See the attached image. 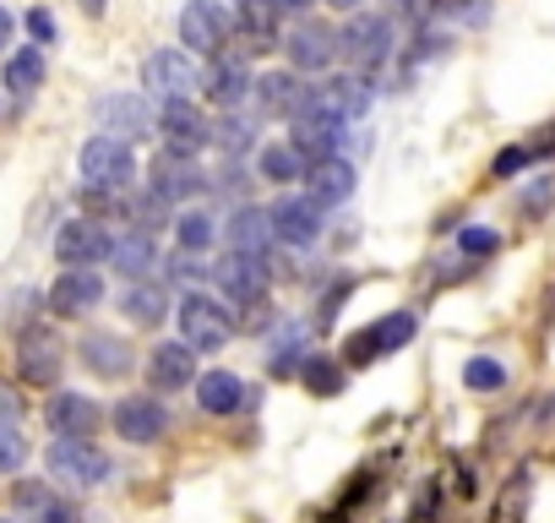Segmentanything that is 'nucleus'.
Masks as SVG:
<instances>
[{"label": "nucleus", "mask_w": 555, "mask_h": 523, "mask_svg": "<svg viewBox=\"0 0 555 523\" xmlns=\"http://www.w3.org/2000/svg\"><path fill=\"white\" fill-rule=\"evenodd\" d=\"M131 175H137L131 142L104 137V131L82 142V186H88V196H120L131 186Z\"/></svg>", "instance_id": "1"}, {"label": "nucleus", "mask_w": 555, "mask_h": 523, "mask_svg": "<svg viewBox=\"0 0 555 523\" xmlns=\"http://www.w3.org/2000/svg\"><path fill=\"white\" fill-rule=\"evenodd\" d=\"M142 88L147 99L158 104H175V99H196L202 93V66L191 50H153L142 61Z\"/></svg>", "instance_id": "2"}, {"label": "nucleus", "mask_w": 555, "mask_h": 523, "mask_svg": "<svg viewBox=\"0 0 555 523\" xmlns=\"http://www.w3.org/2000/svg\"><path fill=\"white\" fill-rule=\"evenodd\" d=\"M93 120L104 137H120V142H142L158 131V110L147 93H109V99H99Z\"/></svg>", "instance_id": "3"}, {"label": "nucleus", "mask_w": 555, "mask_h": 523, "mask_svg": "<svg viewBox=\"0 0 555 523\" xmlns=\"http://www.w3.org/2000/svg\"><path fill=\"white\" fill-rule=\"evenodd\" d=\"M180 333H185V344L191 349H223L229 339H234V317L212 301V295H185L180 301Z\"/></svg>", "instance_id": "4"}, {"label": "nucleus", "mask_w": 555, "mask_h": 523, "mask_svg": "<svg viewBox=\"0 0 555 523\" xmlns=\"http://www.w3.org/2000/svg\"><path fill=\"white\" fill-rule=\"evenodd\" d=\"M50 474L66 480V485H104L109 480V458L82 442V436H55L50 442Z\"/></svg>", "instance_id": "5"}, {"label": "nucleus", "mask_w": 555, "mask_h": 523, "mask_svg": "<svg viewBox=\"0 0 555 523\" xmlns=\"http://www.w3.org/2000/svg\"><path fill=\"white\" fill-rule=\"evenodd\" d=\"M180 44L191 55H218L229 50V12L218 7V0H191V7L180 12Z\"/></svg>", "instance_id": "6"}, {"label": "nucleus", "mask_w": 555, "mask_h": 523, "mask_svg": "<svg viewBox=\"0 0 555 523\" xmlns=\"http://www.w3.org/2000/svg\"><path fill=\"white\" fill-rule=\"evenodd\" d=\"M202 93L218 104V110H240L250 99V55L240 50H218L202 72Z\"/></svg>", "instance_id": "7"}, {"label": "nucleus", "mask_w": 555, "mask_h": 523, "mask_svg": "<svg viewBox=\"0 0 555 523\" xmlns=\"http://www.w3.org/2000/svg\"><path fill=\"white\" fill-rule=\"evenodd\" d=\"M158 131H164V148L180 153V158H196V153L212 142V126L202 120L196 99H175V104H164V110H158Z\"/></svg>", "instance_id": "8"}, {"label": "nucleus", "mask_w": 555, "mask_h": 523, "mask_svg": "<svg viewBox=\"0 0 555 523\" xmlns=\"http://www.w3.org/2000/svg\"><path fill=\"white\" fill-rule=\"evenodd\" d=\"M212 284L234 301V306H250L267 295V262L261 256H245V251H229L212 262Z\"/></svg>", "instance_id": "9"}, {"label": "nucleus", "mask_w": 555, "mask_h": 523, "mask_svg": "<svg viewBox=\"0 0 555 523\" xmlns=\"http://www.w3.org/2000/svg\"><path fill=\"white\" fill-rule=\"evenodd\" d=\"M338 55H344L349 66H360V72L382 66V61L392 55V23H387V17H354V23L338 34Z\"/></svg>", "instance_id": "10"}, {"label": "nucleus", "mask_w": 555, "mask_h": 523, "mask_svg": "<svg viewBox=\"0 0 555 523\" xmlns=\"http://www.w3.org/2000/svg\"><path fill=\"white\" fill-rule=\"evenodd\" d=\"M322 213L327 207H317L311 196H278L272 202V240H284V245H311L317 234H322Z\"/></svg>", "instance_id": "11"}, {"label": "nucleus", "mask_w": 555, "mask_h": 523, "mask_svg": "<svg viewBox=\"0 0 555 523\" xmlns=\"http://www.w3.org/2000/svg\"><path fill=\"white\" fill-rule=\"evenodd\" d=\"M409 339H414V317L409 311H392V317H382V322H371L365 333L349 339V366H371L376 355H392Z\"/></svg>", "instance_id": "12"}, {"label": "nucleus", "mask_w": 555, "mask_h": 523, "mask_svg": "<svg viewBox=\"0 0 555 523\" xmlns=\"http://www.w3.org/2000/svg\"><path fill=\"white\" fill-rule=\"evenodd\" d=\"M109 234L93 224V218H72L61 234H55V256L66 268H93V262H109Z\"/></svg>", "instance_id": "13"}, {"label": "nucleus", "mask_w": 555, "mask_h": 523, "mask_svg": "<svg viewBox=\"0 0 555 523\" xmlns=\"http://www.w3.org/2000/svg\"><path fill=\"white\" fill-rule=\"evenodd\" d=\"M207 186V175L196 169V158H180V153H158L153 158V175H147V191H158L164 202H185V196H196Z\"/></svg>", "instance_id": "14"}, {"label": "nucleus", "mask_w": 555, "mask_h": 523, "mask_svg": "<svg viewBox=\"0 0 555 523\" xmlns=\"http://www.w3.org/2000/svg\"><path fill=\"white\" fill-rule=\"evenodd\" d=\"M61 339L50 333V328H28L23 339H17V366H23V377L28 382H39V387H55V377H61Z\"/></svg>", "instance_id": "15"}, {"label": "nucleus", "mask_w": 555, "mask_h": 523, "mask_svg": "<svg viewBox=\"0 0 555 523\" xmlns=\"http://www.w3.org/2000/svg\"><path fill=\"white\" fill-rule=\"evenodd\" d=\"M99 301H104V279H99L93 268H66V273L55 279V290H50L55 317H88Z\"/></svg>", "instance_id": "16"}, {"label": "nucleus", "mask_w": 555, "mask_h": 523, "mask_svg": "<svg viewBox=\"0 0 555 523\" xmlns=\"http://www.w3.org/2000/svg\"><path fill=\"white\" fill-rule=\"evenodd\" d=\"M164 425H169V414H164V404H158V398H147V393H137V398H120V404H115V431H120L126 442H137V447L158 442V436H164Z\"/></svg>", "instance_id": "17"}, {"label": "nucleus", "mask_w": 555, "mask_h": 523, "mask_svg": "<svg viewBox=\"0 0 555 523\" xmlns=\"http://www.w3.org/2000/svg\"><path fill=\"white\" fill-rule=\"evenodd\" d=\"M284 50H289L295 72H322V66H333V55H338V34L322 28V23H295V34L284 39Z\"/></svg>", "instance_id": "18"}, {"label": "nucleus", "mask_w": 555, "mask_h": 523, "mask_svg": "<svg viewBox=\"0 0 555 523\" xmlns=\"http://www.w3.org/2000/svg\"><path fill=\"white\" fill-rule=\"evenodd\" d=\"M147 382H153L158 393L191 387V382H196V349H191V344H158V349L147 355Z\"/></svg>", "instance_id": "19"}, {"label": "nucleus", "mask_w": 555, "mask_h": 523, "mask_svg": "<svg viewBox=\"0 0 555 523\" xmlns=\"http://www.w3.org/2000/svg\"><path fill=\"white\" fill-rule=\"evenodd\" d=\"M306 196H311L317 207L349 202V196H354V164H349V158H322V164H311V169H306Z\"/></svg>", "instance_id": "20"}, {"label": "nucleus", "mask_w": 555, "mask_h": 523, "mask_svg": "<svg viewBox=\"0 0 555 523\" xmlns=\"http://www.w3.org/2000/svg\"><path fill=\"white\" fill-rule=\"evenodd\" d=\"M256 99H261V110L267 115H300L306 110V99H311V88L295 77V72H267L261 82H256Z\"/></svg>", "instance_id": "21"}, {"label": "nucleus", "mask_w": 555, "mask_h": 523, "mask_svg": "<svg viewBox=\"0 0 555 523\" xmlns=\"http://www.w3.org/2000/svg\"><path fill=\"white\" fill-rule=\"evenodd\" d=\"M109 262H115L131 284H142V279L158 268V240H153L147 229H131V234H120V240L109 245Z\"/></svg>", "instance_id": "22"}, {"label": "nucleus", "mask_w": 555, "mask_h": 523, "mask_svg": "<svg viewBox=\"0 0 555 523\" xmlns=\"http://www.w3.org/2000/svg\"><path fill=\"white\" fill-rule=\"evenodd\" d=\"M93 425H99V404L93 398H82V393H55L50 398V431L55 436H93Z\"/></svg>", "instance_id": "23"}, {"label": "nucleus", "mask_w": 555, "mask_h": 523, "mask_svg": "<svg viewBox=\"0 0 555 523\" xmlns=\"http://www.w3.org/2000/svg\"><path fill=\"white\" fill-rule=\"evenodd\" d=\"M82 366H88L93 377L115 382V377L131 371V349H126L115 333H88V339H82Z\"/></svg>", "instance_id": "24"}, {"label": "nucleus", "mask_w": 555, "mask_h": 523, "mask_svg": "<svg viewBox=\"0 0 555 523\" xmlns=\"http://www.w3.org/2000/svg\"><path fill=\"white\" fill-rule=\"evenodd\" d=\"M196 404L207 414H234V409H245V382L234 371H207L196 382Z\"/></svg>", "instance_id": "25"}, {"label": "nucleus", "mask_w": 555, "mask_h": 523, "mask_svg": "<svg viewBox=\"0 0 555 523\" xmlns=\"http://www.w3.org/2000/svg\"><path fill=\"white\" fill-rule=\"evenodd\" d=\"M240 34L250 39V50H278L284 39H278V12H272V0H240Z\"/></svg>", "instance_id": "26"}, {"label": "nucleus", "mask_w": 555, "mask_h": 523, "mask_svg": "<svg viewBox=\"0 0 555 523\" xmlns=\"http://www.w3.org/2000/svg\"><path fill=\"white\" fill-rule=\"evenodd\" d=\"M267 240H272V218L261 207H240L229 218V245L245 251V256H267Z\"/></svg>", "instance_id": "27"}, {"label": "nucleus", "mask_w": 555, "mask_h": 523, "mask_svg": "<svg viewBox=\"0 0 555 523\" xmlns=\"http://www.w3.org/2000/svg\"><path fill=\"white\" fill-rule=\"evenodd\" d=\"M120 311H126L137 328H158V322H164V311H169V295H164V284L142 279V284H131V290L120 295Z\"/></svg>", "instance_id": "28"}, {"label": "nucleus", "mask_w": 555, "mask_h": 523, "mask_svg": "<svg viewBox=\"0 0 555 523\" xmlns=\"http://www.w3.org/2000/svg\"><path fill=\"white\" fill-rule=\"evenodd\" d=\"M322 99H327V110L338 120H349V115H365L371 110V82L365 77H338V82L322 88Z\"/></svg>", "instance_id": "29"}, {"label": "nucleus", "mask_w": 555, "mask_h": 523, "mask_svg": "<svg viewBox=\"0 0 555 523\" xmlns=\"http://www.w3.org/2000/svg\"><path fill=\"white\" fill-rule=\"evenodd\" d=\"M300 382H306V393H317V398H338V393H344V366H338L333 355H306Z\"/></svg>", "instance_id": "30"}, {"label": "nucleus", "mask_w": 555, "mask_h": 523, "mask_svg": "<svg viewBox=\"0 0 555 523\" xmlns=\"http://www.w3.org/2000/svg\"><path fill=\"white\" fill-rule=\"evenodd\" d=\"M175 240H180V251H212V245H218L212 213H202V207L180 213V218H175Z\"/></svg>", "instance_id": "31"}, {"label": "nucleus", "mask_w": 555, "mask_h": 523, "mask_svg": "<svg viewBox=\"0 0 555 523\" xmlns=\"http://www.w3.org/2000/svg\"><path fill=\"white\" fill-rule=\"evenodd\" d=\"M256 169H261L267 180H278V186H289V180H300V175H306V158H300V153L284 142V148H261Z\"/></svg>", "instance_id": "32"}, {"label": "nucleus", "mask_w": 555, "mask_h": 523, "mask_svg": "<svg viewBox=\"0 0 555 523\" xmlns=\"http://www.w3.org/2000/svg\"><path fill=\"white\" fill-rule=\"evenodd\" d=\"M44 82V55L39 50H17L12 61H7V88L12 93H34Z\"/></svg>", "instance_id": "33"}, {"label": "nucleus", "mask_w": 555, "mask_h": 523, "mask_svg": "<svg viewBox=\"0 0 555 523\" xmlns=\"http://www.w3.org/2000/svg\"><path fill=\"white\" fill-rule=\"evenodd\" d=\"M212 142H218L223 153H245V148L256 142V120H245L240 110H229V115L212 126Z\"/></svg>", "instance_id": "34"}, {"label": "nucleus", "mask_w": 555, "mask_h": 523, "mask_svg": "<svg viewBox=\"0 0 555 523\" xmlns=\"http://www.w3.org/2000/svg\"><path fill=\"white\" fill-rule=\"evenodd\" d=\"M463 382L474 387V393H495V387H506V366H495V360H468L463 366Z\"/></svg>", "instance_id": "35"}, {"label": "nucleus", "mask_w": 555, "mask_h": 523, "mask_svg": "<svg viewBox=\"0 0 555 523\" xmlns=\"http://www.w3.org/2000/svg\"><path fill=\"white\" fill-rule=\"evenodd\" d=\"M28 463V442L17 425H0V474H17Z\"/></svg>", "instance_id": "36"}, {"label": "nucleus", "mask_w": 555, "mask_h": 523, "mask_svg": "<svg viewBox=\"0 0 555 523\" xmlns=\"http://www.w3.org/2000/svg\"><path fill=\"white\" fill-rule=\"evenodd\" d=\"M457 245H463V256H490V251L501 245V234H495V229H479V224H474V229H463V234H457Z\"/></svg>", "instance_id": "37"}, {"label": "nucleus", "mask_w": 555, "mask_h": 523, "mask_svg": "<svg viewBox=\"0 0 555 523\" xmlns=\"http://www.w3.org/2000/svg\"><path fill=\"white\" fill-rule=\"evenodd\" d=\"M158 218H169V202H164L158 191H147V196L137 202V224H142V229L153 234V224H158Z\"/></svg>", "instance_id": "38"}, {"label": "nucleus", "mask_w": 555, "mask_h": 523, "mask_svg": "<svg viewBox=\"0 0 555 523\" xmlns=\"http://www.w3.org/2000/svg\"><path fill=\"white\" fill-rule=\"evenodd\" d=\"M267 322H272V301H267V295L250 301V306H240V328H245V333H261Z\"/></svg>", "instance_id": "39"}, {"label": "nucleus", "mask_w": 555, "mask_h": 523, "mask_svg": "<svg viewBox=\"0 0 555 523\" xmlns=\"http://www.w3.org/2000/svg\"><path fill=\"white\" fill-rule=\"evenodd\" d=\"M522 164H528V148H501V153H495V175H501V180H512Z\"/></svg>", "instance_id": "40"}, {"label": "nucleus", "mask_w": 555, "mask_h": 523, "mask_svg": "<svg viewBox=\"0 0 555 523\" xmlns=\"http://www.w3.org/2000/svg\"><path fill=\"white\" fill-rule=\"evenodd\" d=\"M28 34L39 39V44H55V17L39 7V12H28Z\"/></svg>", "instance_id": "41"}, {"label": "nucleus", "mask_w": 555, "mask_h": 523, "mask_svg": "<svg viewBox=\"0 0 555 523\" xmlns=\"http://www.w3.org/2000/svg\"><path fill=\"white\" fill-rule=\"evenodd\" d=\"M17 414H23V398L0 382V425H17Z\"/></svg>", "instance_id": "42"}, {"label": "nucleus", "mask_w": 555, "mask_h": 523, "mask_svg": "<svg viewBox=\"0 0 555 523\" xmlns=\"http://www.w3.org/2000/svg\"><path fill=\"white\" fill-rule=\"evenodd\" d=\"M39 523H82V518H77V507H72V501H50V507L39 512Z\"/></svg>", "instance_id": "43"}, {"label": "nucleus", "mask_w": 555, "mask_h": 523, "mask_svg": "<svg viewBox=\"0 0 555 523\" xmlns=\"http://www.w3.org/2000/svg\"><path fill=\"white\" fill-rule=\"evenodd\" d=\"M306 7H317V0H272V12H306Z\"/></svg>", "instance_id": "44"}, {"label": "nucleus", "mask_w": 555, "mask_h": 523, "mask_svg": "<svg viewBox=\"0 0 555 523\" xmlns=\"http://www.w3.org/2000/svg\"><path fill=\"white\" fill-rule=\"evenodd\" d=\"M7 44H12V12L0 7V50H7Z\"/></svg>", "instance_id": "45"}, {"label": "nucleus", "mask_w": 555, "mask_h": 523, "mask_svg": "<svg viewBox=\"0 0 555 523\" xmlns=\"http://www.w3.org/2000/svg\"><path fill=\"white\" fill-rule=\"evenodd\" d=\"M104 7H109V0H82V12H88V17H104Z\"/></svg>", "instance_id": "46"}, {"label": "nucleus", "mask_w": 555, "mask_h": 523, "mask_svg": "<svg viewBox=\"0 0 555 523\" xmlns=\"http://www.w3.org/2000/svg\"><path fill=\"white\" fill-rule=\"evenodd\" d=\"M333 7H338V12H360V7H365V0H333Z\"/></svg>", "instance_id": "47"}, {"label": "nucleus", "mask_w": 555, "mask_h": 523, "mask_svg": "<svg viewBox=\"0 0 555 523\" xmlns=\"http://www.w3.org/2000/svg\"><path fill=\"white\" fill-rule=\"evenodd\" d=\"M0 523H7V518H0Z\"/></svg>", "instance_id": "48"}]
</instances>
